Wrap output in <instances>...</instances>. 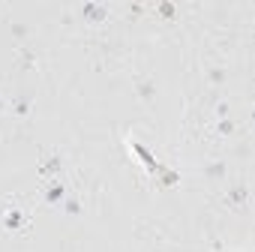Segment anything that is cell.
<instances>
[{
	"label": "cell",
	"mask_w": 255,
	"mask_h": 252,
	"mask_svg": "<svg viewBox=\"0 0 255 252\" xmlns=\"http://www.w3.org/2000/svg\"><path fill=\"white\" fill-rule=\"evenodd\" d=\"M129 147H132V153H135V156L141 159V165H144V168H147L150 174H156V171H162V165L156 162V156H153V153H150V150H147L144 144H138V141H129Z\"/></svg>",
	"instance_id": "cell-1"
},
{
	"label": "cell",
	"mask_w": 255,
	"mask_h": 252,
	"mask_svg": "<svg viewBox=\"0 0 255 252\" xmlns=\"http://www.w3.org/2000/svg\"><path fill=\"white\" fill-rule=\"evenodd\" d=\"M42 198H45V204H51V207H57L63 198H66V186L60 183V180H51L48 186H45V192H42Z\"/></svg>",
	"instance_id": "cell-2"
},
{
	"label": "cell",
	"mask_w": 255,
	"mask_h": 252,
	"mask_svg": "<svg viewBox=\"0 0 255 252\" xmlns=\"http://www.w3.org/2000/svg\"><path fill=\"white\" fill-rule=\"evenodd\" d=\"M81 15L96 24V21H105V18H108V9L99 6V3H81Z\"/></svg>",
	"instance_id": "cell-3"
},
{
	"label": "cell",
	"mask_w": 255,
	"mask_h": 252,
	"mask_svg": "<svg viewBox=\"0 0 255 252\" xmlns=\"http://www.w3.org/2000/svg\"><path fill=\"white\" fill-rule=\"evenodd\" d=\"M24 222H27V219H24V213H21V210H9V213L3 216V231L18 234V231L24 228Z\"/></svg>",
	"instance_id": "cell-4"
},
{
	"label": "cell",
	"mask_w": 255,
	"mask_h": 252,
	"mask_svg": "<svg viewBox=\"0 0 255 252\" xmlns=\"http://www.w3.org/2000/svg\"><path fill=\"white\" fill-rule=\"evenodd\" d=\"M9 108H12V114H15V117H27V114H30V108H33V99L21 93V96H15V99H12V105H9Z\"/></svg>",
	"instance_id": "cell-5"
},
{
	"label": "cell",
	"mask_w": 255,
	"mask_h": 252,
	"mask_svg": "<svg viewBox=\"0 0 255 252\" xmlns=\"http://www.w3.org/2000/svg\"><path fill=\"white\" fill-rule=\"evenodd\" d=\"M246 201H249V189H246L243 183H237V186L228 192V204H231V207H243Z\"/></svg>",
	"instance_id": "cell-6"
},
{
	"label": "cell",
	"mask_w": 255,
	"mask_h": 252,
	"mask_svg": "<svg viewBox=\"0 0 255 252\" xmlns=\"http://www.w3.org/2000/svg\"><path fill=\"white\" fill-rule=\"evenodd\" d=\"M57 171H60V156H57V153H54V156H45L42 165H39V174L48 177V174H57Z\"/></svg>",
	"instance_id": "cell-7"
},
{
	"label": "cell",
	"mask_w": 255,
	"mask_h": 252,
	"mask_svg": "<svg viewBox=\"0 0 255 252\" xmlns=\"http://www.w3.org/2000/svg\"><path fill=\"white\" fill-rule=\"evenodd\" d=\"M204 174H207L210 180H222V177H225V162H222V159H219V162H210V165L204 168Z\"/></svg>",
	"instance_id": "cell-8"
},
{
	"label": "cell",
	"mask_w": 255,
	"mask_h": 252,
	"mask_svg": "<svg viewBox=\"0 0 255 252\" xmlns=\"http://www.w3.org/2000/svg\"><path fill=\"white\" fill-rule=\"evenodd\" d=\"M234 129H237V126H234V123H231L228 117L216 123V135H219V138H228V135H234Z\"/></svg>",
	"instance_id": "cell-9"
},
{
	"label": "cell",
	"mask_w": 255,
	"mask_h": 252,
	"mask_svg": "<svg viewBox=\"0 0 255 252\" xmlns=\"http://www.w3.org/2000/svg\"><path fill=\"white\" fill-rule=\"evenodd\" d=\"M153 93H156L153 81H138V96H141L144 102H153Z\"/></svg>",
	"instance_id": "cell-10"
},
{
	"label": "cell",
	"mask_w": 255,
	"mask_h": 252,
	"mask_svg": "<svg viewBox=\"0 0 255 252\" xmlns=\"http://www.w3.org/2000/svg\"><path fill=\"white\" fill-rule=\"evenodd\" d=\"M60 204H63V210H66L69 216H72V213H81V201H78V198H63Z\"/></svg>",
	"instance_id": "cell-11"
},
{
	"label": "cell",
	"mask_w": 255,
	"mask_h": 252,
	"mask_svg": "<svg viewBox=\"0 0 255 252\" xmlns=\"http://www.w3.org/2000/svg\"><path fill=\"white\" fill-rule=\"evenodd\" d=\"M207 78H210V84H222V81H225V69H222V66H213V69L207 72Z\"/></svg>",
	"instance_id": "cell-12"
},
{
	"label": "cell",
	"mask_w": 255,
	"mask_h": 252,
	"mask_svg": "<svg viewBox=\"0 0 255 252\" xmlns=\"http://www.w3.org/2000/svg\"><path fill=\"white\" fill-rule=\"evenodd\" d=\"M180 180V174L177 171H162V180H159V186H174Z\"/></svg>",
	"instance_id": "cell-13"
},
{
	"label": "cell",
	"mask_w": 255,
	"mask_h": 252,
	"mask_svg": "<svg viewBox=\"0 0 255 252\" xmlns=\"http://www.w3.org/2000/svg\"><path fill=\"white\" fill-rule=\"evenodd\" d=\"M156 12H159L162 18H171V15H174V6H171V3H159V6H156Z\"/></svg>",
	"instance_id": "cell-14"
},
{
	"label": "cell",
	"mask_w": 255,
	"mask_h": 252,
	"mask_svg": "<svg viewBox=\"0 0 255 252\" xmlns=\"http://www.w3.org/2000/svg\"><path fill=\"white\" fill-rule=\"evenodd\" d=\"M33 60H36L33 51H21V66H24V69H33Z\"/></svg>",
	"instance_id": "cell-15"
},
{
	"label": "cell",
	"mask_w": 255,
	"mask_h": 252,
	"mask_svg": "<svg viewBox=\"0 0 255 252\" xmlns=\"http://www.w3.org/2000/svg\"><path fill=\"white\" fill-rule=\"evenodd\" d=\"M216 117H219V120L228 117V102H219V105H216Z\"/></svg>",
	"instance_id": "cell-16"
},
{
	"label": "cell",
	"mask_w": 255,
	"mask_h": 252,
	"mask_svg": "<svg viewBox=\"0 0 255 252\" xmlns=\"http://www.w3.org/2000/svg\"><path fill=\"white\" fill-rule=\"evenodd\" d=\"M12 33H15L18 39H24V36H27V27H24V24H12Z\"/></svg>",
	"instance_id": "cell-17"
},
{
	"label": "cell",
	"mask_w": 255,
	"mask_h": 252,
	"mask_svg": "<svg viewBox=\"0 0 255 252\" xmlns=\"http://www.w3.org/2000/svg\"><path fill=\"white\" fill-rule=\"evenodd\" d=\"M6 111V99H0V114H3Z\"/></svg>",
	"instance_id": "cell-18"
},
{
	"label": "cell",
	"mask_w": 255,
	"mask_h": 252,
	"mask_svg": "<svg viewBox=\"0 0 255 252\" xmlns=\"http://www.w3.org/2000/svg\"><path fill=\"white\" fill-rule=\"evenodd\" d=\"M156 252H162V249H156Z\"/></svg>",
	"instance_id": "cell-19"
}]
</instances>
